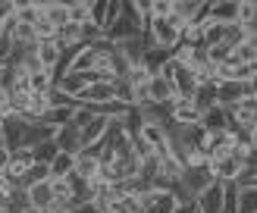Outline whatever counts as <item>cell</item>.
Masks as SVG:
<instances>
[{
  "label": "cell",
  "instance_id": "1",
  "mask_svg": "<svg viewBox=\"0 0 257 213\" xmlns=\"http://www.w3.org/2000/svg\"><path fill=\"white\" fill-rule=\"evenodd\" d=\"M210 182H213V175H210L207 166H201V169H182V175H179V182H176V188H173L170 194L179 200V204H195V197Z\"/></svg>",
  "mask_w": 257,
  "mask_h": 213
},
{
  "label": "cell",
  "instance_id": "2",
  "mask_svg": "<svg viewBox=\"0 0 257 213\" xmlns=\"http://www.w3.org/2000/svg\"><path fill=\"white\" fill-rule=\"evenodd\" d=\"M245 97H257V82H216V104L220 107H235Z\"/></svg>",
  "mask_w": 257,
  "mask_h": 213
},
{
  "label": "cell",
  "instance_id": "3",
  "mask_svg": "<svg viewBox=\"0 0 257 213\" xmlns=\"http://www.w3.org/2000/svg\"><path fill=\"white\" fill-rule=\"evenodd\" d=\"M145 35H148L151 47H160V50H173L179 44V29H176L170 19H151L148 29H145Z\"/></svg>",
  "mask_w": 257,
  "mask_h": 213
},
{
  "label": "cell",
  "instance_id": "4",
  "mask_svg": "<svg viewBox=\"0 0 257 213\" xmlns=\"http://www.w3.org/2000/svg\"><path fill=\"white\" fill-rule=\"evenodd\" d=\"M72 175H79L85 182H94L100 175V147H82L72 160Z\"/></svg>",
  "mask_w": 257,
  "mask_h": 213
},
{
  "label": "cell",
  "instance_id": "5",
  "mask_svg": "<svg viewBox=\"0 0 257 213\" xmlns=\"http://www.w3.org/2000/svg\"><path fill=\"white\" fill-rule=\"evenodd\" d=\"M238 129H257V97H245L229 107V132Z\"/></svg>",
  "mask_w": 257,
  "mask_h": 213
},
{
  "label": "cell",
  "instance_id": "6",
  "mask_svg": "<svg viewBox=\"0 0 257 213\" xmlns=\"http://www.w3.org/2000/svg\"><path fill=\"white\" fill-rule=\"evenodd\" d=\"M179 94H176V88H173V82L166 79V75H151L148 79V104H157V107H170L173 100H176Z\"/></svg>",
  "mask_w": 257,
  "mask_h": 213
},
{
  "label": "cell",
  "instance_id": "7",
  "mask_svg": "<svg viewBox=\"0 0 257 213\" xmlns=\"http://www.w3.org/2000/svg\"><path fill=\"white\" fill-rule=\"evenodd\" d=\"M107 125H110L107 116H97V113H91V116H88V119L79 125V144H82V147H94V144H100V138H104Z\"/></svg>",
  "mask_w": 257,
  "mask_h": 213
},
{
  "label": "cell",
  "instance_id": "8",
  "mask_svg": "<svg viewBox=\"0 0 257 213\" xmlns=\"http://www.w3.org/2000/svg\"><path fill=\"white\" fill-rule=\"evenodd\" d=\"M94 79H91V72H63V75H57L54 79V88L60 94H66V97H79L82 91H85V85H91Z\"/></svg>",
  "mask_w": 257,
  "mask_h": 213
},
{
  "label": "cell",
  "instance_id": "9",
  "mask_svg": "<svg viewBox=\"0 0 257 213\" xmlns=\"http://www.w3.org/2000/svg\"><path fill=\"white\" fill-rule=\"evenodd\" d=\"M204 16L216 25H229L238 19V0H213V4H204Z\"/></svg>",
  "mask_w": 257,
  "mask_h": 213
},
{
  "label": "cell",
  "instance_id": "10",
  "mask_svg": "<svg viewBox=\"0 0 257 213\" xmlns=\"http://www.w3.org/2000/svg\"><path fill=\"white\" fill-rule=\"evenodd\" d=\"M166 113H170V122H176V125H195V122H201V113L195 110L191 97H176L173 104L166 107Z\"/></svg>",
  "mask_w": 257,
  "mask_h": 213
},
{
  "label": "cell",
  "instance_id": "11",
  "mask_svg": "<svg viewBox=\"0 0 257 213\" xmlns=\"http://www.w3.org/2000/svg\"><path fill=\"white\" fill-rule=\"evenodd\" d=\"M220 210H223V185L220 182H210L195 197V213H220Z\"/></svg>",
  "mask_w": 257,
  "mask_h": 213
},
{
  "label": "cell",
  "instance_id": "12",
  "mask_svg": "<svg viewBox=\"0 0 257 213\" xmlns=\"http://www.w3.org/2000/svg\"><path fill=\"white\" fill-rule=\"evenodd\" d=\"M35 166V157H32V150H13V154H10V166H7V179L13 182V185H16L19 188V182H22V175L25 172H29Z\"/></svg>",
  "mask_w": 257,
  "mask_h": 213
},
{
  "label": "cell",
  "instance_id": "13",
  "mask_svg": "<svg viewBox=\"0 0 257 213\" xmlns=\"http://www.w3.org/2000/svg\"><path fill=\"white\" fill-rule=\"evenodd\" d=\"M60 57H63V47L54 41H35V60L41 69H57L60 66Z\"/></svg>",
  "mask_w": 257,
  "mask_h": 213
},
{
  "label": "cell",
  "instance_id": "14",
  "mask_svg": "<svg viewBox=\"0 0 257 213\" xmlns=\"http://www.w3.org/2000/svg\"><path fill=\"white\" fill-rule=\"evenodd\" d=\"M207 169H210V175H213V182H220V185H226V182H232L235 175H238V163L232 160V157H213V160H207Z\"/></svg>",
  "mask_w": 257,
  "mask_h": 213
},
{
  "label": "cell",
  "instance_id": "15",
  "mask_svg": "<svg viewBox=\"0 0 257 213\" xmlns=\"http://www.w3.org/2000/svg\"><path fill=\"white\" fill-rule=\"evenodd\" d=\"M50 141H54V147L63 150V154H79V150H82V144H79V129H75L72 122L63 125V129H54Z\"/></svg>",
  "mask_w": 257,
  "mask_h": 213
},
{
  "label": "cell",
  "instance_id": "16",
  "mask_svg": "<svg viewBox=\"0 0 257 213\" xmlns=\"http://www.w3.org/2000/svg\"><path fill=\"white\" fill-rule=\"evenodd\" d=\"M25 197H29V204H32L35 210H41V213H44L50 204H54V191H50V179L29 185V188H25Z\"/></svg>",
  "mask_w": 257,
  "mask_h": 213
},
{
  "label": "cell",
  "instance_id": "17",
  "mask_svg": "<svg viewBox=\"0 0 257 213\" xmlns=\"http://www.w3.org/2000/svg\"><path fill=\"white\" fill-rule=\"evenodd\" d=\"M201 129L204 132H229V110L226 107H220V104H216V107H210L207 113H201Z\"/></svg>",
  "mask_w": 257,
  "mask_h": 213
},
{
  "label": "cell",
  "instance_id": "18",
  "mask_svg": "<svg viewBox=\"0 0 257 213\" xmlns=\"http://www.w3.org/2000/svg\"><path fill=\"white\" fill-rule=\"evenodd\" d=\"M191 104L198 113H207L210 107H216V82H198L195 94H191Z\"/></svg>",
  "mask_w": 257,
  "mask_h": 213
},
{
  "label": "cell",
  "instance_id": "19",
  "mask_svg": "<svg viewBox=\"0 0 257 213\" xmlns=\"http://www.w3.org/2000/svg\"><path fill=\"white\" fill-rule=\"evenodd\" d=\"M229 60H232L235 66H257V38H245V41L232 50Z\"/></svg>",
  "mask_w": 257,
  "mask_h": 213
},
{
  "label": "cell",
  "instance_id": "20",
  "mask_svg": "<svg viewBox=\"0 0 257 213\" xmlns=\"http://www.w3.org/2000/svg\"><path fill=\"white\" fill-rule=\"evenodd\" d=\"M41 16L54 25V29H63L69 19H66V4H60V0H44L41 4Z\"/></svg>",
  "mask_w": 257,
  "mask_h": 213
},
{
  "label": "cell",
  "instance_id": "21",
  "mask_svg": "<svg viewBox=\"0 0 257 213\" xmlns=\"http://www.w3.org/2000/svg\"><path fill=\"white\" fill-rule=\"evenodd\" d=\"M72 160H75V154H63V150H57L54 160L47 163L50 179H66V175H72Z\"/></svg>",
  "mask_w": 257,
  "mask_h": 213
},
{
  "label": "cell",
  "instance_id": "22",
  "mask_svg": "<svg viewBox=\"0 0 257 213\" xmlns=\"http://www.w3.org/2000/svg\"><path fill=\"white\" fill-rule=\"evenodd\" d=\"M79 110V107H50L47 113H44V125L47 129H63V125H69L72 122V113Z\"/></svg>",
  "mask_w": 257,
  "mask_h": 213
},
{
  "label": "cell",
  "instance_id": "23",
  "mask_svg": "<svg viewBox=\"0 0 257 213\" xmlns=\"http://www.w3.org/2000/svg\"><path fill=\"white\" fill-rule=\"evenodd\" d=\"M54 88V69H38L29 75V91L32 94H47Z\"/></svg>",
  "mask_w": 257,
  "mask_h": 213
},
{
  "label": "cell",
  "instance_id": "24",
  "mask_svg": "<svg viewBox=\"0 0 257 213\" xmlns=\"http://www.w3.org/2000/svg\"><path fill=\"white\" fill-rule=\"evenodd\" d=\"M88 16H91V0H72V4H66V19L72 25H88Z\"/></svg>",
  "mask_w": 257,
  "mask_h": 213
},
{
  "label": "cell",
  "instance_id": "25",
  "mask_svg": "<svg viewBox=\"0 0 257 213\" xmlns=\"http://www.w3.org/2000/svg\"><path fill=\"white\" fill-rule=\"evenodd\" d=\"M232 185L238 188V191H245V188H257V169L254 166H241L238 175L232 179Z\"/></svg>",
  "mask_w": 257,
  "mask_h": 213
},
{
  "label": "cell",
  "instance_id": "26",
  "mask_svg": "<svg viewBox=\"0 0 257 213\" xmlns=\"http://www.w3.org/2000/svg\"><path fill=\"white\" fill-rule=\"evenodd\" d=\"M220 213H238V188L232 182L223 185V210Z\"/></svg>",
  "mask_w": 257,
  "mask_h": 213
},
{
  "label": "cell",
  "instance_id": "27",
  "mask_svg": "<svg viewBox=\"0 0 257 213\" xmlns=\"http://www.w3.org/2000/svg\"><path fill=\"white\" fill-rule=\"evenodd\" d=\"M238 213H257V188L238 191Z\"/></svg>",
  "mask_w": 257,
  "mask_h": 213
},
{
  "label": "cell",
  "instance_id": "28",
  "mask_svg": "<svg viewBox=\"0 0 257 213\" xmlns=\"http://www.w3.org/2000/svg\"><path fill=\"white\" fill-rule=\"evenodd\" d=\"M54 154H57L54 141H41L38 147H32V157H35V163H50V160H54Z\"/></svg>",
  "mask_w": 257,
  "mask_h": 213
},
{
  "label": "cell",
  "instance_id": "29",
  "mask_svg": "<svg viewBox=\"0 0 257 213\" xmlns=\"http://www.w3.org/2000/svg\"><path fill=\"white\" fill-rule=\"evenodd\" d=\"M104 13H107V0H94L91 4V16H88V25H94L100 32L104 29Z\"/></svg>",
  "mask_w": 257,
  "mask_h": 213
},
{
  "label": "cell",
  "instance_id": "30",
  "mask_svg": "<svg viewBox=\"0 0 257 213\" xmlns=\"http://www.w3.org/2000/svg\"><path fill=\"white\" fill-rule=\"evenodd\" d=\"M119 16H122V0H107V13H104V29H107L110 22H116ZM104 29H100V32H104Z\"/></svg>",
  "mask_w": 257,
  "mask_h": 213
},
{
  "label": "cell",
  "instance_id": "31",
  "mask_svg": "<svg viewBox=\"0 0 257 213\" xmlns=\"http://www.w3.org/2000/svg\"><path fill=\"white\" fill-rule=\"evenodd\" d=\"M7 166H10V150H7V147H0V175L7 172Z\"/></svg>",
  "mask_w": 257,
  "mask_h": 213
},
{
  "label": "cell",
  "instance_id": "32",
  "mask_svg": "<svg viewBox=\"0 0 257 213\" xmlns=\"http://www.w3.org/2000/svg\"><path fill=\"white\" fill-rule=\"evenodd\" d=\"M173 213H195V204H179Z\"/></svg>",
  "mask_w": 257,
  "mask_h": 213
},
{
  "label": "cell",
  "instance_id": "33",
  "mask_svg": "<svg viewBox=\"0 0 257 213\" xmlns=\"http://www.w3.org/2000/svg\"><path fill=\"white\" fill-rule=\"evenodd\" d=\"M22 213H41V210H35V207H25V210H22Z\"/></svg>",
  "mask_w": 257,
  "mask_h": 213
},
{
  "label": "cell",
  "instance_id": "34",
  "mask_svg": "<svg viewBox=\"0 0 257 213\" xmlns=\"http://www.w3.org/2000/svg\"><path fill=\"white\" fill-rule=\"evenodd\" d=\"M0 104H7V91H0Z\"/></svg>",
  "mask_w": 257,
  "mask_h": 213
},
{
  "label": "cell",
  "instance_id": "35",
  "mask_svg": "<svg viewBox=\"0 0 257 213\" xmlns=\"http://www.w3.org/2000/svg\"><path fill=\"white\" fill-rule=\"evenodd\" d=\"M0 147H4V129H0Z\"/></svg>",
  "mask_w": 257,
  "mask_h": 213
}]
</instances>
